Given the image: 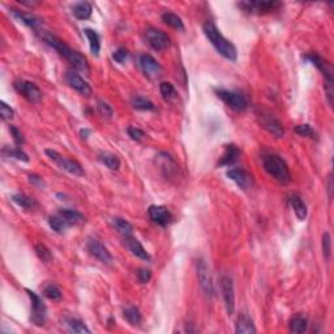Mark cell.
Segmentation results:
<instances>
[{
	"mask_svg": "<svg viewBox=\"0 0 334 334\" xmlns=\"http://www.w3.org/2000/svg\"><path fill=\"white\" fill-rule=\"evenodd\" d=\"M41 38L45 41V42L50 47H52L55 51H58L59 55H62L63 58L66 59L67 62L70 63L71 66L73 67L74 70L80 71L82 73L89 74L90 68L89 64H88V60L84 55H81L78 51L71 48L68 45L63 42L62 39L58 38L56 35L51 34V33H41Z\"/></svg>",
	"mask_w": 334,
	"mask_h": 334,
	"instance_id": "cell-1",
	"label": "cell"
},
{
	"mask_svg": "<svg viewBox=\"0 0 334 334\" xmlns=\"http://www.w3.org/2000/svg\"><path fill=\"white\" fill-rule=\"evenodd\" d=\"M204 34L206 35V38L209 39V42L213 45V47L218 51V54L222 55L223 58L230 60V62H235L238 58L237 48L233 43L230 42L229 39H226L222 33L218 30V27L215 26V24L212 21L204 24Z\"/></svg>",
	"mask_w": 334,
	"mask_h": 334,
	"instance_id": "cell-2",
	"label": "cell"
},
{
	"mask_svg": "<svg viewBox=\"0 0 334 334\" xmlns=\"http://www.w3.org/2000/svg\"><path fill=\"white\" fill-rule=\"evenodd\" d=\"M262 166H264V170L268 172V175H270L280 184L286 186L291 182V174H290L287 164L280 156H277V154L265 156L262 158Z\"/></svg>",
	"mask_w": 334,
	"mask_h": 334,
	"instance_id": "cell-3",
	"label": "cell"
},
{
	"mask_svg": "<svg viewBox=\"0 0 334 334\" xmlns=\"http://www.w3.org/2000/svg\"><path fill=\"white\" fill-rule=\"evenodd\" d=\"M45 153L55 165H58L59 168H62V170L67 171V172H70L72 175H76V176H84L85 175V171H84L82 166L78 164L77 161L66 158V157L59 154L56 150H52V149H46Z\"/></svg>",
	"mask_w": 334,
	"mask_h": 334,
	"instance_id": "cell-4",
	"label": "cell"
},
{
	"mask_svg": "<svg viewBox=\"0 0 334 334\" xmlns=\"http://www.w3.org/2000/svg\"><path fill=\"white\" fill-rule=\"evenodd\" d=\"M26 292L31 300V315H30L31 323L35 324L37 327H43L45 323H46V317H47L46 304H45V302L42 300V298H41L39 295H37L34 291H31V290L26 288Z\"/></svg>",
	"mask_w": 334,
	"mask_h": 334,
	"instance_id": "cell-5",
	"label": "cell"
},
{
	"mask_svg": "<svg viewBox=\"0 0 334 334\" xmlns=\"http://www.w3.org/2000/svg\"><path fill=\"white\" fill-rule=\"evenodd\" d=\"M196 272H197V280L200 286H201L202 292L205 294L206 298L212 299L214 296V286L213 281H212V276H210L209 266H208L205 260L198 259L196 261Z\"/></svg>",
	"mask_w": 334,
	"mask_h": 334,
	"instance_id": "cell-6",
	"label": "cell"
},
{
	"mask_svg": "<svg viewBox=\"0 0 334 334\" xmlns=\"http://www.w3.org/2000/svg\"><path fill=\"white\" fill-rule=\"evenodd\" d=\"M215 93H217V97L225 102L230 109L235 110V111H245L248 109V101L241 93L226 89H219Z\"/></svg>",
	"mask_w": 334,
	"mask_h": 334,
	"instance_id": "cell-7",
	"label": "cell"
},
{
	"mask_svg": "<svg viewBox=\"0 0 334 334\" xmlns=\"http://www.w3.org/2000/svg\"><path fill=\"white\" fill-rule=\"evenodd\" d=\"M282 3L276 1V0H251V1H241L239 3V7L243 8L248 13H269V12L276 11L280 8Z\"/></svg>",
	"mask_w": 334,
	"mask_h": 334,
	"instance_id": "cell-8",
	"label": "cell"
},
{
	"mask_svg": "<svg viewBox=\"0 0 334 334\" xmlns=\"http://www.w3.org/2000/svg\"><path fill=\"white\" fill-rule=\"evenodd\" d=\"M13 88L17 90V93L21 94L31 103H38L42 99V90L39 89L34 82L26 81V80H17L13 84Z\"/></svg>",
	"mask_w": 334,
	"mask_h": 334,
	"instance_id": "cell-9",
	"label": "cell"
},
{
	"mask_svg": "<svg viewBox=\"0 0 334 334\" xmlns=\"http://www.w3.org/2000/svg\"><path fill=\"white\" fill-rule=\"evenodd\" d=\"M145 38L148 41L149 46L156 51L166 50L170 46V37L165 31L156 29V27H149L145 31Z\"/></svg>",
	"mask_w": 334,
	"mask_h": 334,
	"instance_id": "cell-10",
	"label": "cell"
},
{
	"mask_svg": "<svg viewBox=\"0 0 334 334\" xmlns=\"http://www.w3.org/2000/svg\"><path fill=\"white\" fill-rule=\"evenodd\" d=\"M221 291L227 315H234V311H235V290H234L233 280L229 276H223L221 278Z\"/></svg>",
	"mask_w": 334,
	"mask_h": 334,
	"instance_id": "cell-11",
	"label": "cell"
},
{
	"mask_svg": "<svg viewBox=\"0 0 334 334\" xmlns=\"http://www.w3.org/2000/svg\"><path fill=\"white\" fill-rule=\"evenodd\" d=\"M86 248L89 251L92 256H94L97 260H99L103 264H111L113 262V256L109 252V249L102 244L101 241L97 239H89L86 243Z\"/></svg>",
	"mask_w": 334,
	"mask_h": 334,
	"instance_id": "cell-12",
	"label": "cell"
},
{
	"mask_svg": "<svg viewBox=\"0 0 334 334\" xmlns=\"http://www.w3.org/2000/svg\"><path fill=\"white\" fill-rule=\"evenodd\" d=\"M227 178L233 180L240 190L248 191L253 186V178L252 175L248 174L247 171L243 168H230L227 171Z\"/></svg>",
	"mask_w": 334,
	"mask_h": 334,
	"instance_id": "cell-13",
	"label": "cell"
},
{
	"mask_svg": "<svg viewBox=\"0 0 334 334\" xmlns=\"http://www.w3.org/2000/svg\"><path fill=\"white\" fill-rule=\"evenodd\" d=\"M66 81H67V84L72 88V89L76 90V92L81 94V95L90 97V94H92V92H93L89 84H88V82H86L85 80L80 76V74L73 72V71H68V72H67Z\"/></svg>",
	"mask_w": 334,
	"mask_h": 334,
	"instance_id": "cell-14",
	"label": "cell"
},
{
	"mask_svg": "<svg viewBox=\"0 0 334 334\" xmlns=\"http://www.w3.org/2000/svg\"><path fill=\"white\" fill-rule=\"evenodd\" d=\"M260 124L262 128H265L269 133H272L274 137H284L285 129L284 125L274 115L272 114H261L260 115Z\"/></svg>",
	"mask_w": 334,
	"mask_h": 334,
	"instance_id": "cell-15",
	"label": "cell"
},
{
	"mask_svg": "<svg viewBox=\"0 0 334 334\" xmlns=\"http://www.w3.org/2000/svg\"><path fill=\"white\" fill-rule=\"evenodd\" d=\"M139 63H140V67L143 72H144L149 78L158 77V74L161 73L162 71V67L156 59L153 58L152 55L149 54H143L140 55V59H139Z\"/></svg>",
	"mask_w": 334,
	"mask_h": 334,
	"instance_id": "cell-16",
	"label": "cell"
},
{
	"mask_svg": "<svg viewBox=\"0 0 334 334\" xmlns=\"http://www.w3.org/2000/svg\"><path fill=\"white\" fill-rule=\"evenodd\" d=\"M304 59L312 63L323 73V76L325 77V84H333V68L329 63L325 62L323 58H320L319 55L316 54L307 55V56H304Z\"/></svg>",
	"mask_w": 334,
	"mask_h": 334,
	"instance_id": "cell-17",
	"label": "cell"
},
{
	"mask_svg": "<svg viewBox=\"0 0 334 334\" xmlns=\"http://www.w3.org/2000/svg\"><path fill=\"white\" fill-rule=\"evenodd\" d=\"M148 214H149V217H150V219H152L154 223H157V225H160V226L168 225L171 221V218H172L170 210L167 209L166 206H162V205L149 206Z\"/></svg>",
	"mask_w": 334,
	"mask_h": 334,
	"instance_id": "cell-18",
	"label": "cell"
},
{
	"mask_svg": "<svg viewBox=\"0 0 334 334\" xmlns=\"http://www.w3.org/2000/svg\"><path fill=\"white\" fill-rule=\"evenodd\" d=\"M11 13L16 20H19L20 23L24 24V25H26L27 27H30L33 30H38L39 27L42 26V21H41V19L37 17L35 15H33V13L20 11V9H15V8H12Z\"/></svg>",
	"mask_w": 334,
	"mask_h": 334,
	"instance_id": "cell-19",
	"label": "cell"
},
{
	"mask_svg": "<svg viewBox=\"0 0 334 334\" xmlns=\"http://www.w3.org/2000/svg\"><path fill=\"white\" fill-rule=\"evenodd\" d=\"M125 245H127V248H128V251L132 253L133 256L139 257L141 260L150 261V259H152L150 255L146 252V249L143 247V244H141L137 239H135V238L132 237L125 238Z\"/></svg>",
	"mask_w": 334,
	"mask_h": 334,
	"instance_id": "cell-20",
	"label": "cell"
},
{
	"mask_svg": "<svg viewBox=\"0 0 334 334\" xmlns=\"http://www.w3.org/2000/svg\"><path fill=\"white\" fill-rule=\"evenodd\" d=\"M240 156V150L237 145L229 144L225 146V153L221 157V160L218 162V166H231L238 161Z\"/></svg>",
	"mask_w": 334,
	"mask_h": 334,
	"instance_id": "cell-21",
	"label": "cell"
},
{
	"mask_svg": "<svg viewBox=\"0 0 334 334\" xmlns=\"http://www.w3.org/2000/svg\"><path fill=\"white\" fill-rule=\"evenodd\" d=\"M288 202H290V205H291L292 210H294V213H295V215L298 217V219L304 221L306 217H307L308 210L307 205H306V202L302 200V197L298 196V194H292V196H290V198H288Z\"/></svg>",
	"mask_w": 334,
	"mask_h": 334,
	"instance_id": "cell-22",
	"label": "cell"
},
{
	"mask_svg": "<svg viewBox=\"0 0 334 334\" xmlns=\"http://www.w3.org/2000/svg\"><path fill=\"white\" fill-rule=\"evenodd\" d=\"M235 332L239 334H244V333H256L257 331H256V328H255V324H253L252 319H251L247 313H240L239 317H238Z\"/></svg>",
	"mask_w": 334,
	"mask_h": 334,
	"instance_id": "cell-23",
	"label": "cell"
},
{
	"mask_svg": "<svg viewBox=\"0 0 334 334\" xmlns=\"http://www.w3.org/2000/svg\"><path fill=\"white\" fill-rule=\"evenodd\" d=\"M58 214H60V215L70 223V226L82 225V223H85V215L80 213V212H77V210L62 209L59 210Z\"/></svg>",
	"mask_w": 334,
	"mask_h": 334,
	"instance_id": "cell-24",
	"label": "cell"
},
{
	"mask_svg": "<svg viewBox=\"0 0 334 334\" xmlns=\"http://www.w3.org/2000/svg\"><path fill=\"white\" fill-rule=\"evenodd\" d=\"M92 12H93L92 4L88 1H80L72 7V13L78 20H88L92 16Z\"/></svg>",
	"mask_w": 334,
	"mask_h": 334,
	"instance_id": "cell-25",
	"label": "cell"
},
{
	"mask_svg": "<svg viewBox=\"0 0 334 334\" xmlns=\"http://www.w3.org/2000/svg\"><path fill=\"white\" fill-rule=\"evenodd\" d=\"M288 328H290V332H292V333L296 334L304 333L308 328L307 317L303 315H295L291 320H290Z\"/></svg>",
	"mask_w": 334,
	"mask_h": 334,
	"instance_id": "cell-26",
	"label": "cell"
},
{
	"mask_svg": "<svg viewBox=\"0 0 334 334\" xmlns=\"http://www.w3.org/2000/svg\"><path fill=\"white\" fill-rule=\"evenodd\" d=\"M98 160L101 161L102 164L105 165L107 168H110V170L117 171L120 168V160H119V157L113 154V153L109 152L101 153V154L98 156Z\"/></svg>",
	"mask_w": 334,
	"mask_h": 334,
	"instance_id": "cell-27",
	"label": "cell"
},
{
	"mask_svg": "<svg viewBox=\"0 0 334 334\" xmlns=\"http://www.w3.org/2000/svg\"><path fill=\"white\" fill-rule=\"evenodd\" d=\"M84 33H85L86 38L89 41V46L92 54L98 56V55H99V51H101V39H99L98 33L97 31H94L93 29H85Z\"/></svg>",
	"mask_w": 334,
	"mask_h": 334,
	"instance_id": "cell-28",
	"label": "cell"
},
{
	"mask_svg": "<svg viewBox=\"0 0 334 334\" xmlns=\"http://www.w3.org/2000/svg\"><path fill=\"white\" fill-rule=\"evenodd\" d=\"M12 201L15 202V204H17L20 208H23V209L26 210H33L38 206V204H37V201H35L34 198L29 197L26 194L21 193L13 194V196H12Z\"/></svg>",
	"mask_w": 334,
	"mask_h": 334,
	"instance_id": "cell-29",
	"label": "cell"
},
{
	"mask_svg": "<svg viewBox=\"0 0 334 334\" xmlns=\"http://www.w3.org/2000/svg\"><path fill=\"white\" fill-rule=\"evenodd\" d=\"M48 225H50L51 229L54 230L56 234H64L67 231V229L70 227V223H68L60 214L51 215V217L48 218Z\"/></svg>",
	"mask_w": 334,
	"mask_h": 334,
	"instance_id": "cell-30",
	"label": "cell"
},
{
	"mask_svg": "<svg viewBox=\"0 0 334 334\" xmlns=\"http://www.w3.org/2000/svg\"><path fill=\"white\" fill-rule=\"evenodd\" d=\"M113 225H114V227L117 229L118 233L121 234L124 238L132 237L133 226L131 225L128 221H125V219H123V218L117 217L113 219Z\"/></svg>",
	"mask_w": 334,
	"mask_h": 334,
	"instance_id": "cell-31",
	"label": "cell"
},
{
	"mask_svg": "<svg viewBox=\"0 0 334 334\" xmlns=\"http://www.w3.org/2000/svg\"><path fill=\"white\" fill-rule=\"evenodd\" d=\"M162 21L167 24L168 26L176 29V30H184V24H183L182 19L172 12H165L162 15Z\"/></svg>",
	"mask_w": 334,
	"mask_h": 334,
	"instance_id": "cell-32",
	"label": "cell"
},
{
	"mask_svg": "<svg viewBox=\"0 0 334 334\" xmlns=\"http://www.w3.org/2000/svg\"><path fill=\"white\" fill-rule=\"evenodd\" d=\"M123 317L128 324L131 325H140L141 320H143V316H141L140 311L137 310L136 307H128L125 308L124 312H123Z\"/></svg>",
	"mask_w": 334,
	"mask_h": 334,
	"instance_id": "cell-33",
	"label": "cell"
},
{
	"mask_svg": "<svg viewBox=\"0 0 334 334\" xmlns=\"http://www.w3.org/2000/svg\"><path fill=\"white\" fill-rule=\"evenodd\" d=\"M68 331L72 333L77 334H90V329L86 327L85 324L82 323L81 320L78 319H67L66 321Z\"/></svg>",
	"mask_w": 334,
	"mask_h": 334,
	"instance_id": "cell-34",
	"label": "cell"
},
{
	"mask_svg": "<svg viewBox=\"0 0 334 334\" xmlns=\"http://www.w3.org/2000/svg\"><path fill=\"white\" fill-rule=\"evenodd\" d=\"M133 109L141 110V111H152L154 110V103L149 98L143 97V95H136L132 98Z\"/></svg>",
	"mask_w": 334,
	"mask_h": 334,
	"instance_id": "cell-35",
	"label": "cell"
},
{
	"mask_svg": "<svg viewBox=\"0 0 334 334\" xmlns=\"http://www.w3.org/2000/svg\"><path fill=\"white\" fill-rule=\"evenodd\" d=\"M3 154L5 157H9V158H15L17 161H23V162H29V157L25 152L21 150V148L16 146V148H8V146H4L3 148Z\"/></svg>",
	"mask_w": 334,
	"mask_h": 334,
	"instance_id": "cell-36",
	"label": "cell"
},
{
	"mask_svg": "<svg viewBox=\"0 0 334 334\" xmlns=\"http://www.w3.org/2000/svg\"><path fill=\"white\" fill-rule=\"evenodd\" d=\"M43 295L46 296L47 299L56 302V300L62 299V290L56 285L48 284L43 287Z\"/></svg>",
	"mask_w": 334,
	"mask_h": 334,
	"instance_id": "cell-37",
	"label": "cell"
},
{
	"mask_svg": "<svg viewBox=\"0 0 334 334\" xmlns=\"http://www.w3.org/2000/svg\"><path fill=\"white\" fill-rule=\"evenodd\" d=\"M160 92L161 95L164 98L165 101H171L176 97V90H175L174 85L171 82L164 81L160 84Z\"/></svg>",
	"mask_w": 334,
	"mask_h": 334,
	"instance_id": "cell-38",
	"label": "cell"
},
{
	"mask_svg": "<svg viewBox=\"0 0 334 334\" xmlns=\"http://www.w3.org/2000/svg\"><path fill=\"white\" fill-rule=\"evenodd\" d=\"M35 252H37V256L39 257V260H42L43 262H50L52 260V253L46 245L39 243V244L35 245Z\"/></svg>",
	"mask_w": 334,
	"mask_h": 334,
	"instance_id": "cell-39",
	"label": "cell"
},
{
	"mask_svg": "<svg viewBox=\"0 0 334 334\" xmlns=\"http://www.w3.org/2000/svg\"><path fill=\"white\" fill-rule=\"evenodd\" d=\"M97 111L99 115H102L103 118H113L114 115V110L113 107L105 101H99L97 102Z\"/></svg>",
	"mask_w": 334,
	"mask_h": 334,
	"instance_id": "cell-40",
	"label": "cell"
},
{
	"mask_svg": "<svg viewBox=\"0 0 334 334\" xmlns=\"http://www.w3.org/2000/svg\"><path fill=\"white\" fill-rule=\"evenodd\" d=\"M323 253L325 260H329L331 259L332 253V238L329 233H324L323 235Z\"/></svg>",
	"mask_w": 334,
	"mask_h": 334,
	"instance_id": "cell-41",
	"label": "cell"
},
{
	"mask_svg": "<svg viewBox=\"0 0 334 334\" xmlns=\"http://www.w3.org/2000/svg\"><path fill=\"white\" fill-rule=\"evenodd\" d=\"M295 132L298 133L299 136H303V137H311V139L316 137V132L311 128V125L310 124L298 125V127H295Z\"/></svg>",
	"mask_w": 334,
	"mask_h": 334,
	"instance_id": "cell-42",
	"label": "cell"
},
{
	"mask_svg": "<svg viewBox=\"0 0 334 334\" xmlns=\"http://www.w3.org/2000/svg\"><path fill=\"white\" fill-rule=\"evenodd\" d=\"M15 115V111L12 109L11 106H8L5 102H0V117L3 120H11L12 118Z\"/></svg>",
	"mask_w": 334,
	"mask_h": 334,
	"instance_id": "cell-43",
	"label": "cell"
},
{
	"mask_svg": "<svg viewBox=\"0 0 334 334\" xmlns=\"http://www.w3.org/2000/svg\"><path fill=\"white\" fill-rule=\"evenodd\" d=\"M128 56L129 52L125 48H123V47H119L117 51H114L113 54V59L117 63H119V64H124V62L128 59Z\"/></svg>",
	"mask_w": 334,
	"mask_h": 334,
	"instance_id": "cell-44",
	"label": "cell"
},
{
	"mask_svg": "<svg viewBox=\"0 0 334 334\" xmlns=\"http://www.w3.org/2000/svg\"><path fill=\"white\" fill-rule=\"evenodd\" d=\"M9 132H11L12 137H13V141H15V144L17 145V146H21V145L25 143L23 133H21V131H20L17 127H15V125H9Z\"/></svg>",
	"mask_w": 334,
	"mask_h": 334,
	"instance_id": "cell-45",
	"label": "cell"
},
{
	"mask_svg": "<svg viewBox=\"0 0 334 334\" xmlns=\"http://www.w3.org/2000/svg\"><path fill=\"white\" fill-rule=\"evenodd\" d=\"M127 132H128V136L131 137L133 141H137V143L143 140L145 137L144 131L140 128H137V127H128Z\"/></svg>",
	"mask_w": 334,
	"mask_h": 334,
	"instance_id": "cell-46",
	"label": "cell"
},
{
	"mask_svg": "<svg viewBox=\"0 0 334 334\" xmlns=\"http://www.w3.org/2000/svg\"><path fill=\"white\" fill-rule=\"evenodd\" d=\"M137 278L141 284H148L152 280V272L149 269H139L137 270Z\"/></svg>",
	"mask_w": 334,
	"mask_h": 334,
	"instance_id": "cell-47",
	"label": "cell"
},
{
	"mask_svg": "<svg viewBox=\"0 0 334 334\" xmlns=\"http://www.w3.org/2000/svg\"><path fill=\"white\" fill-rule=\"evenodd\" d=\"M29 182L33 184V186L35 187H39V188H42L43 186H45V182H43V179L41 178V176H38V175H29Z\"/></svg>",
	"mask_w": 334,
	"mask_h": 334,
	"instance_id": "cell-48",
	"label": "cell"
},
{
	"mask_svg": "<svg viewBox=\"0 0 334 334\" xmlns=\"http://www.w3.org/2000/svg\"><path fill=\"white\" fill-rule=\"evenodd\" d=\"M20 3L23 4V5H27V7H34V5H38V1H21L20 0Z\"/></svg>",
	"mask_w": 334,
	"mask_h": 334,
	"instance_id": "cell-49",
	"label": "cell"
},
{
	"mask_svg": "<svg viewBox=\"0 0 334 334\" xmlns=\"http://www.w3.org/2000/svg\"><path fill=\"white\" fill-rule=\"evenodd\" d=\"M332 190H333V180H332V175L329 176V182H328V191H329V197H332Z\"/></svg>",
	"mask_w": 334,
	"mask_h": 334,
	"instance_id": "cell-50",
	"label": "cell"
}]
</instances>
